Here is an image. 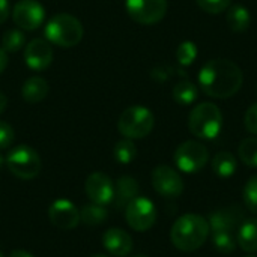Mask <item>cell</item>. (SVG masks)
Listing matches in <instances>:
<instances>
[{"instance_id": "3957f363", "label": "cell", "mask_w": 257, "mask_h": 257, "mask_svg": "<svg viewBox=\"0 0 257 257\" xmlns=\"http://www.w3.org/2000/svg\"><path fill=\"white\" fill-rule=\"evenodd\" d=\"M191 134L202 140H214L223 130V113L214 102H200L188 117Z\"/></svg>"}, {"instance_id": "7402d4cb", "label": "cell", "mask_w": 257, "mask_h": 257, "mask_svg": "<svg viewBox=\"0 0 257 257\" xmlns=\"http://www.w3.org/2000/svg\"><path fill=\"white\" fill-rule=\"evenodd\" d=\"M172 95H173V99L178 104L190 105L197 99L199 90H197V86L194 83H191L190 80H181L173 86Z\"/></svg>"}, {"instance_id": "ba28073f", "label": "cell", "mask_w": 257, "mask_h": 257, "mask_svg": "<svg viewBox=\"0 0 257 257\" xmlns=\"http://www.w3.org/2000/svg\"><path fill=\"white\" fill-rule=\"evenodd\" d=\"M125 220L136 232H146L154 227L157 221V208L148 197L137 196L125 208Z\"/></svg>"}, {"instance_id": "f35d334b", "label": "cell", "mask_w": 257, "mask_h": 257, "mask_svg": "<svg viewBox=\"0 0 257 257\" xmlns=\"http://www.w3.org/2000/svg\"><path fill=\"white\" fill-rule=\"evenodd\" d=\"M0 257H3V254H2V251H0Z\"/></svg>"}, {"instance_id": "ffe728a7", "label": "cell", "mask_w": 257, "mask_h": 257, "mask_svg": "<svg viewBox=\"0 0 257 257\" xmlns=\"http://www.w3.org/2000/svg\"><path fill=\"white\" fill-rule=\"evenodd\" d=\"M226 20L230 27V30L242 33L245 32L251 24V14L250 9L244 5H230V8L226 11Z\"/></svg>"}, {"instance_id": "603a6c76", "label": "cell", "mask_w": 257, "mask_h": 257, "mask_svg": "<svg viewBox=\"0 0 257 257\" xmlns=\"http://www.w3.org/2000/svg\"><path fill=\"white\" fill-rule=\"evenodd\" d=\"M108 217V212L105 206L90 203L80 209V221H83L86 226H99L102 224Z\"/></svg>"}, {"instance_id": "484cf974", "label": "cell", "mask_w": 257, "mask_h": 257, "mask_svg": "<svg viewBox=\"0 0 257 257\" xmlns=\"http://www.w3.org/2000/svg\"><path fill=\"white\" fill-rule=\"evenodd\" d=\"M212 245L218 253L232 254L238 244L233 232H212Z\"/></svg>"}, {"instance_id": "1f68e13d", "label": "cell", "mask_w": 257, "mask_h": 257, "mask_svg": "<svg viewBox=\"0 0 257 257\" xmlns=\"http://www.w3.org/2000/svg\"><path fill=\"white\" fill-rule=\"evenodd\" d=\"M244 125L247 128V131H250L251 134L257 136V102H254L244 116Z\"/></svg>"}, {"instance_id": "4316f807", "label": "cell", "mask_w": 257, "mask_h": 257, "mask_svg": "<svg viewBox=\"0 0 257 257\" xmlns=\"http://www.w3.org/2000/svg\"><path fill=\"white\" fill-rule=\"evenodd\" d=\"M24 44H26V36L21 30L17 29L6 30L2 38V48L6 53H17L24 47Z\"/></svg>"}, {"instance_id": "9c48e42d", "label": "cell", "mask_w": 257, "mask_h": 257, "mask_svg": "<svg viewBox=\"0 0 257 257\" xmlns=\"http://www.w3.org/2000/svg\"><path fill=\"white\" fill-rule=\"evenodd\" d=\"M128 15L139 24L160 23L167 12V0H125Z\"/></svg>"}, {"instance_id": "8d00e7d4", "label": "cell", "mask_w": 257, "mask_h": 257, "mask_svg": "<svg viewBox=\"0 0 257 257\" xmlns=\"http://www.w3.org/2000/svg\"><path fill=\"white\" fill-rule=\"evenodd\" d=\"M3 164H6V161H5V158L0 155V170H2V167H3Z\"/></svg>"}, {"instance_id": "ac0fdd59", "label": "cell", "mask_w": 257, "mask_h": 257, "mask_svg": "<svg viewBox=\"0 0 257 257\" xmlns=\"http://www.w3.org/2000/svg\"><path fill=\"white\" fill-rule=\"evenodd\" d=\"M236 244L247 253H257V218H247L239 224Z\"/></svg>"}, {"instance_id": "d590c367", "label": "cell", "mask_w": 257, "mask_h": 257, "mask_svg": "<svg viewBox=\"0 0 257 257\" xmlns=\"http://www.w3.org/2000/svg\"><path fill=\"white\" fill-rule=\"evenodd\" d=\"M6 105H8V98L0 92V114L5 111V108H6Z\"/></svg>"}, {"instance_id": "2e32d148", "label": "cell", "mask_w": 257, "mask_h": 257, "mask_svg": "<svg viewBox=\"0 0 257 257\" xmlns=\"http://www.w3.org/2000/svg\"><path fill=\"white\" fill-rule=\"evenodd\" d=\"M102 245L111 256L126 257L133 251L134 242L125 230L113 227L102 235Z\"/></svg>"}, {"instance_id": "8fae6325", "label": "cell", "mask_w": 257, "mask_h": 257, "mask_svg": "<svg viewBox=\"0 0 257 257\" xmlns=\"http://www.w3.org/2000/svg\"><path fill=\"white\" fill-rule=\"evenodd\" d=\"M14 23L23 30H35L45 20V9L38 0H20L12 9Z\"/></svg>"}, {"instance_id": "836d02e7", "label": "cell", "mask_w": 257, "mask_h": 257, "mask_svg": "<svg viewBox=\"0 0 257 257\" xmlns=\"http://www.w3.org/2000/svg\"><path fill=\"white\" fill-rule=\"evenodd\" d=\"M6 66H8V53L3 48H0V74L6 69Z\"/></svg>"}, {"instance_id": "30bf717a", "label": "cell", "mask_w": 257, "mask_h": 257, "mask_svg": "<svg viewBox=\"0 0 257 257\" xmlns=\"http://www.w3.org/2000/svg\"><path fill=\"white\" fill-rule=\"evenodd\" d=\"M152 187L154 190L167 199L179 197L184 193V181L181 175L170 166H157L152 172Z\"/></svg>"}, {"instance_id": "83f0119b", "label": "cell", "mask_w": 257, "mask_h": 257, "mask_svg": "<svg viewBox=\"0 0 257 257\" xmlns=\"http://www.w3.org/2000/svg\"><path fill=\"white\" fill-rule=\"evenodd\" d=\"M197 45L193 41H184L176 50V60L181 66H190L197 59Z\"/></svg>"}, {"instance_id": "4fadbf2b", "label": "cell", "mask_w": 257, "mask_h": 257, "mask_svg": "<svg viewBox=\"0 0 257 257\" xmlns=\"http://www.w3.org/2000/svg\"><path fill=\"white\" fill-rule=\"evenodd\" d=\"M48 218L57 229L71 230L80 223V211L68 199H57L48 208Z\"/></svg>"}, {"instance_id": "60d3db41", "label": "cell", "mask_w": 257, "mask_h": 257, "mask_svg": "<svg viewBox=\"0 0 257 257\" xmlns=\"http://www.w3.org/2000/svg\"><path fill=\"white\" fill-rule=\"evenodd\" d=\"M137 257H145V256H137Z\"/></svg>"}, {"instance_id": "d6a6232c", "label": "cell", "mask_w": 257, "mask_h": 257, "mask_svg": "<svg viewBox=\"0 0 257 257\" xmlns=\"http://www.w3.org/2000/svg\"><path fill=\"white\" fill-rule=\"evenodd\" d=\"M11 14V5L8 0H0V24L8 20Z\"/></svg>"}, {"instance_id": "6da1fadb", "label": "cell", "mask_w": 257, "mask_h": 257, "mask_svg": "<svg viewBox=\"0 0 257 257\" xmlns=\"http://www.w3.org/2000/svg\"><path fill=\"white\" fill-rule=\"evenodd\" d=\"M197 80L205 95L215 99H227L242 87L244 74L229 59H211L200 68Z\"/></svg>"}, {"instance_id": "8992f818", "label": "cell", "mask_w": 257, "mask_h": 257, "mask_svg": "<svg viewBox=\"0 0 257 257\" xmlns=\"http://www.w3.org/2000/svg\"><path fill=\"white\" fill-rule=\"evenodd\" d=\"M5 161L9 172L18 179L29 181L36 178L41 172V158L38 152L27 145H20L14 148L8 154Z\"/></svg>"}, {"instance_id": "277c9868", "label": "cell", "mask_w": 257, "mask_h": 257, "mask_svg": "<svg viewBox=\"0 0 257 257\" xmlns=\"http://www.w3.org/2000/svg\"><path fill=\"white\" fill-rule=\"evenodd\" d=\"M44 33L48 42L62 48H69L81 41L84 29L75 17L69 14H57L48 20Z\"/></svg>"}, {"instance_id": "ab89813d", "label": "cell", "mask_w": 257, "mask_h": 257, "mask_svg": "<svg viewBox=\"0 0 257 257\" xmlns=\"http://www.w3.org/2000/svg\"><path fill=\"white\" fill-rule=\"evenodd\" d=\"M247 257H254V256H247Z\"/></svg>"}, {"instance_id": "74e56055", "label": "cell", "mask_w": 257, "mask_h": 257, "mask_svg": "<svg viewBox=\"0 0 257 257\" xmlns=\"http://www.w3.org/2000/svg\"><path fill=\"white\" fill-rule=\"evenodd\" d=\"M90 257H108V256H105V254H93V256H90Z\"/></svg>"}, {"instance_id": "cb8c5ba5", "label": "cell", "mask_w": 257, "mask_h": 257, "mask_svg": "<svg viewBox=\"0 0 257 257\" xmlns=\"http://www.w3.org/2000/svg\"><path fill=\"white\" fill-rule=\"evenodd\" d=\"M113 155L119 164H130L134 161V158L137 155V148L131 139H123L114 145Z\"/></svg>"}, {"instance_id": "7a4b0ae2", "label": "cell", "mask_w": 257, "mask_h": 257, "mask_svg": "<svg viewBox=\"0 0 257 257\" xmlns=\"http://www.w3.org/2000/svg\"><path fill=\"white\" fill-rule=\"evenodd\" d=\"M209 223L197 214H185L179 217L170 229L172 244L185 253L199 250L209 238Z\"/></svg>"}, {"instance_id": "7c38bea8", "label": "cell", "mask_w": 257, "mask_h": 257, "mask_svg": "<svg viewBox=\"0 0 257 257\" xmlns=\"http://www.w3.org/2000/svg\"><path fill=\"white\" fill-rule=\"evenodd\" d=\"M84 191L92 203L105 206L113 202L114 184L105 173L95 172L87 176L84 184Z\"/></svg>"}, {"instance_id": "44dd1931", "label": "cell", "mask_w": 257, "mask_h": 257, "mask_svg": "<svg viewBox=\"0 0 257 257\" xmlns=\"http://www.w3.org/2000/svg\"><path fill=\"white\" fill-rule=\"evenodd\" d=\"M212 170L214 173L218 176V178H232L238 169V163H236V158L232 152H227V151H223V152H218L214 158H212Z\"/></svg>"}, {"instance_id": "5bb4252c", "label": "cell", "mask_w": 257, "mask_h": 257, "mask_svg": "<svg viewBox=\"0 0 257 257\" xmlns=\"http://www.w3.org/2000/svg\"><path fill=\"white\" fill-rule=\"evenodd\" d=\"M24 60L26 65L32 71H44L51 65L53 50L51 45L41 38L32 39L24 48Z\"/></svg>"}, {"instance_id": "9a60e30c", "label": "cell", "mask_w": 257, "mask_h": 257, "mask_svg": "<svg viewBox=\"0 0 257 257\" xmlns=\"http://www.w3.org/2000/svg\"><path fill=\"white\" fill-rule=\"evenodd\" d=\"M212 232H233L244 221V212L239 206L217 209L206 218Z\"/></svg>"}, {"instance_id": "d4e9b609", "label": "cell", "mask_w": 257, "mask_h": 257, "mask_svg": "<svg viewBox=\"0 0 257 257\" xmlns=\"http://www.w3.org/2000/svg\"><path fill=\"white\" fill-rule=\"evenodd\" d=\"M238 155L245 166L257 167V137L244 139L238 146Z\"/></svg>"}, {"instance_id": "e575fe53", "label": "cell", "mask_w": 257, "mask_h": 257, "mask_svg": "<svg viewBox=\"0 0 257 257\" xmlns=\"http://www.w3.org/2000/svg\"><path fill=\"white\" fill-rule=\"evenodd\" d=\"M9 257H33L30 253H27V251H24V250H14Z\"/></svg>"}, {"instance_id": "f1b7e54d", "label": "cell", "mask_w": 257, "mask_h": 257, "mask_svg": "<svg viewBox=\"0 0 257 257\" xmlns=\"http://www.w3.org/2000/svg\"><path fill=\"white\" fill-rule=\"evenodd\" d=\"M242 197H244V203H245V208L251 212L257 215V175L251 176L245 187H244V191H242Z\"/></svg>"}, {"instance_id": "4dcf8cb0", "label": "cell", "mask_w": 257, "mask_h": 257, "mask_svg": "<svg viewBox=\"0 0 257 257\" xmlns=\"http://www.w3.org/2000/svg\"><path fill=\"white\" fill-rule=\"evenodd\" d=\"M14 137V128L8 122L0 120V151L8 149L12 145Z\"/></svg>"}, {"instance_id": "d6986e66", "label": "cell", "mask_w": 257, "mask_h": 257, "mask_svg": "<svg viewBox=\"0 0 257 257\" xmlns=\"http://www.w3.org/2000/svg\"><path fill=\"white\" fill-rule=\"evenodd\" d=\"M48 90H50V87H48L47 80L35 75L24 81V84L21 87V95H23L24 101L35 104V102L42 101L48 95Z\"/></svg>"}, {"instance_id": "5b68a950", "label": "cell", "mask_w": 257, "mask_h": 257, "mask_svg": "<svg viewBox=\"0 0 257 257\" xmlns=\"http://www.w3.org/2000/svg\"><path fill=\"white\" fill-rule=\"evenodd\" d=\"M154 113L143 105H131L123 110L117 120V130L125 139H145L154 130Z\"/></svg>"}, {"instance_id": "f546056e", "label": "cell", "mask_w": 257, "mask_h": 257, "mask_svg": "<svg viewBox=\"0 0 257 257\" xmlns=\"http://www.w3.org/2000/svg\"><path fill=\"white\" fill-rule=\"evenodd\" d=\"M196 3L199 5L202 11L212 14V15H218V14L226 12L230 8L232 0H196Z\"/></svg>"}, {"instance_id": "e0dca14e", "label": "cell", "mask_w": 257, "mask_h": 257, "mask_svg": "<svg viewBox=\"0 0 257 257\" xmlns=\"http://www.w3.org/2000/svg\"><path fill=\"white\" fill-rule=\"evenodd\" d=\"M139 184L131 176H120L114 185L113 203L116 209H125L139 196Z\"/></svg>"}, {"instance_id": "52a82bcc", "label": "cell", "mask_w": 257, "mask_h": 257, "mask_svg": "<svg viewBox=\"0 0 257 257\" xmlns=\"http://www.w3.org/2000/svg\"><path fill=\"white\" fill-rule=\"evenodd\" d=\"M173 161L181 172L197 173L208 164L209 152L203 143L196 140H187L176 148L173 154Z\"/></svg>"}]
</instances>
